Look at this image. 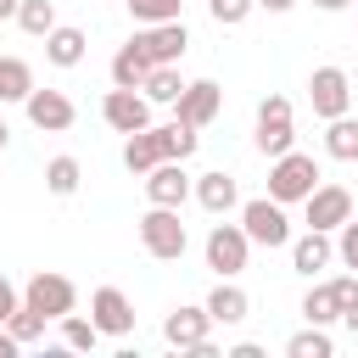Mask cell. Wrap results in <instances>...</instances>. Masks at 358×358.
<instances>
[{"instance_id": "36", "label": "cell", "mask_w": 358, "mask_h": 358, "mask_svg": "<svg viewBox=\"0 0 358 358\" xmlns=\"http://www.w3.org/2000/svg\"><path fill=\"white\" fill-rule=\"evenodd\" d=\"M17 352H22V341H17V336L0 324V358H17Z\"/></svg>"}, {"instance_id": "7", "label": "cell", "mask_w": 358, "mask_h": 358, "mask_svg": "<svg viewBox=\"0 0 358 358\" xmlns=\"http://www.w3.org/2000/svg\"><path fill=\"white\" fill-rule=\"evenodd\" d=\"M246 257H252L246 229L241 224H213V235H207V268H218V280H235L246 268Z\"/></svg>"}, {"instance_id": "24", "label": "cell", "mask_w": 358, "mask_h": 358, "mask_svg": "<svg viewBox=\"0 0 358 358\" xmlns=\"http://www.w3.org/2000/svg\"><path fill=\"white\" fill-rule=\"evenodd\" d=\"M78 179H84V168H78V157H50L45 162V190L50 196H78Z\"/></svg>"}, {"instance_id": "18", "label": "cell", "mask_w": 358, "mask_h": 358, "mask_svg": "<svg viewBox=\"0 0 358 358\" xmlns=\"http://www.w3.org/2000/svg\"><path fill=\"white\" fill-rule=\"evenodd\" d=\"M201 308H207V319H213V324H241V319L252 313V296H246L235 280H218V285L207 291V302H201Z\"/></svg>"}, {"instance_id": "3", "label": "cell", "mask_w": 358, "mask_h": 358, "mask_svg": "<svg viewBox=\"0 0 358 358\" xmlns=\"http://www.w3.org/2000/svg\"><path fill=\"white\" fill-rule=\"evenodd\" d=\"M140 246H145L157 263H179L185 246H190V235H185V224H179V207H151V213L140 218Z\"/></svg>"}, {"instance_id": "40", "label": "cell", "mask_w": 358, "mask_h": 358, "mask_svg": "<svg viewBox=\"0 0 358 358\" xmlns=\"http://www.w3.org/2000/svg\"><path fill=\"white\" fill-rule=\"evenodd\" d=\"M313 6H319V11H347L352 0H313Z\"/></svg>"}, {"instance_id": "22", "label": "cell", "mask_w": 358, "mask_h": 358, "mask_svg": "<svg viewBox=\"0 0 358 358\" xmlns=\"http://www.w3.org/2000/svg\"><path fill=\"white\" fill-rule=\"evenodd\" d=\"M324 151L336 162H358V117L352 112H341V117L324 123Z\"/></svg>"}, {"instance_id": "10", "label": "cell", "mask_w": 358, "mask_h": 358, "mask_svg": "<svg viewBox=\"0 0 358 358\" xmlns=\"http://www.w3.org/2000/svg\"><path fill=\"white\" fill-rule=\"evenodd\" d=\"M218 106H224V90H218L213 78H196V84L179 90V101H173V123H185V129H207V123L218 117Z\"/></svg>"}, {"instance_id": "19", "label": "cell", "mask_w": 358, "mask_h": 358, "mask_svg": "<svg viewBox=\"0 0 358 358\" xmlns=\"http://www.w3.org/2000/svg\"><path fill=\"white\" fill-rule=\"evenodd\" d=\"M84 50H90V39H84V28H73V22H56V28L45 34V62H50V67H78Z\"/></svg>"}, {"instance_id": "27", "label": "cell", "mask_w": 358, "mask_h": 358, "mask_svg": "<svg viewBox=\"0 0 358 358\" xmlns=\"http://www.w3.org/2000/svg\"><path fill=\"white\" fill-rule=\"evenodd\" d=\"M17 28L34 34V39H45V34L56 28V0H22V6H17Z\"/></svg>"}, {"instance_id": "39", "label": "cell", "mask_w": 358, "mask_h": 358, "mask_svg": "<svg viewBox=\"0 0 358 358\" xmlns=\"http://www.w3.org/2000/svg\"><path fill=\"white\" fill-rule=\"evenodd\" d=\"M252 6H263V11H274V17H280V11H291L296 0H252Z\"/></svg>"}, {"instance_id": "28", "label": "cell", "mask_w": 358, "mask_h": 358, "mask_svg": "<svg viewBox=\"0 0 358 358\" xmlns=\"http://www.w3.org/2000/svg\"><path fill=\"white\" fill-rule=\"evenodd\" d=\"M56 324H62V347H73V352H90V347L101 341V330H95V319H78V313H62Z\"/></svg>"}, {"instance_id": "1", "label": "cell", "mask_w": 358, "mask_h": 358, "mask_svg": "<svg viewBox=\"0 0 358 358\" xmlns=\"http://www.w3.org/2000/svg\"><path fill=\"white\" fill-rule=\"evenodd\" d=\"M313 185H319V162H313L308 151H296V145H291V151L268 157V196H274V201H285V207H291V201H302Z\"/></svg>"}, {"instance_id": "25", "label": "cell", "mask_w": 358, "mask_h": 358, "mask_svg": "<svg viewBox=\"0 0 358 358\" xmlns=\"http://www.w3.org/2000/svg\"><path fill=\"white\" fill-rule=\"evenodd\" d=\"M34 90V67L22 56H0V101H28Z\"/></svg>"}, {"instance_id": "30", "label": "cell", "mask_w": 358, "mask_h": 358, "mask_svg": "<svg viewBox=\"0 0 358 358\" xmlns=\"http://www.w3.org/2000/svg\"><path fill=\"white\" fill-rule=\"evenodd\" d=\"M45 324H50V319H45V313H34V308H22V302H17V308H11V319H6V330H11L22 347H34V341L45 336Z\"/></svg>"}, {"instance_id": "29", "label": "cell", "mask_w": 358, "mask_h": 358, "mask_svg": "<svg viewBox=\"0 0 358 358\" xmlns=\"http://www.w3.org/2000/svg\"><path fill=\"white\" fill-rule=\"evenodd\" d=\"M285 352H291V358H330V330H324V324H308V330H296V336L285 341Z\"/></svg>"}, {"instance_id": "16", "label": "cell", "mask_w": 358, "mask_h": 358, "mask_svg": "<svg viewBox=\"0 0 358 358\" xmlns=\"http://www.w3.org/2000/svg\"><path fill=\"white\" fill-rule=\"evenodd\" d=\"M157 162H168V140H162V123H145L123 140V168L129 173H151Z\"/></svg>"}, {"instance_id": "32", "label": "cell", "mask_w": 358, "mask_h": 358, "mask_svg": "<svg viewBox=\"0 0 358 358\" xmlns=\"http://www.w3.org/2000/svg\"><path fill=\"white\" fill-rule=\"evenodd\" d=\"M129 17L134 22H173L179 17V0H129Z\"/></svg>"}, {"instance_id": "11", "label": "cell", "mask_w": 358, "mask_h": 358, "mask_svg": "<svg viewBox=\"0 0 358 358\" xmlns=\"http://www.w3.org/2000/svg\"><path fill=\"white\" fill-rule=\"evenodd\" d=\"M28 123L39 129V134H62V129H73V117H78V106L62 95V90H28Z\"/></svg>"}, {"instance_id": "41", "label": "cell", "mask_w": 358, "mask_h": 358, "mask_svg": "<svg viewBox=\"0 0 358 358\" xmlns=\"http://www.w3.org/2000/svg\"><path fill=\"white\" fill-rule=\"evenodd\" d=\"M17 6H22V0H0V22H11V17H17Z\"/></svg>"}, {"instance_id": "38", "label": "cell", "mask_w": 358, "mask_h": 358, "mask_svg": "<svg viewBox=\"0 0 358 358\" xmlns=\"http://www.w3.org/2000/svg\"><path fill=\"white\" fill-rule=\"evenodd\" d=\"M341 324H347V330L358 336V302H347V308H341Z\"/></svg>"}, {"instance_id": "17", "label": "cell", "mask_w": 358, "mask_h": 358, "mask_svg": "<svg viewBox=\"0 0 358 358\" xmlns=\"http://www.w3.org/2000/svg\"><path fill=\"white\" fill-rule=\"evenodd\" d=\"M330 257H336V241L324 235V229H308V235H296L291 241V268L296 274H319V268H330Z\"/></svg>"}, {"instance_id": "42", "label": "cell", "mask_w": 358, "mask_h": 358, "mask_svg": "<svg viewBox=\"0 0 358 358\" xmlns=\"http://www.w3.org/2000/svg\"><path fill=\"white\" fill-rule=\"evenodd\" d=\"M6 134H11V129H6V123H0V151H6Z\"/></svg>"}, {"instance_id": "8", "label": "cell", "mask_w": 358, "mask_h": 358, "mask_svg": "<svg viewBox=\"0 0 358 358\" xmlns=\"http://www.w3.org/2000/svg\"><path fill=\"white\" fill-rule=\"evenodd\" d=\"M302 207H308V229H341L347 218H352V190L347 185H313L308 196H302Z\"/></svg>"}, {"instance_id": "15", "label": "cell", "mask_w": 358, "mask_h": 358, "mask_svg": "<svg viewBox=\"0 0 358 358\" xmlns=\"http://www.w3.org/2000/svg\"><path fill=\"white\" fill-rule=\"evenodd\" d=\"M207 336H213V319H207V308H190V302H179V308L162 319V341H168V347H179V352L201 347Z\"/></svg>"}, {"instance_id": "21", "label": "cell", "mask_w": 358, "mask_h": 358, "mask_svg": "<svg viewBox=\"0 0 358 358\" xmlns=\"http://www.w3.org/2000/svg\"><path fill=\"white\" fill-rule=\"evenodd\" d=\"M179 90H185V78H179V62H168V67H151V73L140 78V95H145L151 106H173V101H179Z\"/></svg>"}, {"instance_id": "4", "label": "cell", "mask_w": 358, "mask_h": 358, "mask_svg": "<svg viewBox=\"0 0 358 358\" xmlns=\"http://www.w3.org/2000/svg\"><path fill=\"white\" fill-rule=\"evenodd\" d=\"M252 145L263 157H280V151L296 145V123H291V101L285 95H263L257 101V134H252Z\"/></svg>"}, {"instance_id": "5", "label": "cell", "mask_w": 358, "mask_h": 358, "mask_svg": "<svg viewBox=\"0 0 358 358\" xmlns=\"http://www.w3.org/2000/svg\"><path fill=\"white\" fill-rule=\"evenodd\" d=\"M22 308H34V313H45V319H62V313H73V308H78V285H73L67 274L39 268V274L22 285Z\"/></svg>"}, {"instance_id": "33", "label": "cell", "mask_w": 358, "mask_h": 358, "mask_svg": "<svg viewBox=\"0 0 358 358\" xmlns=\"http://www.w3.org/2000/svg\"><path fill=\"white\" fill-rule=\"evenodd\" d=\"M207 11H213V22H218V28H235V22H246V17H252V0H207Z\"/></svg>"}, {"instance_id": "9", "label": "cell", "mask_w": 358, "mask_h": 358, "mask_svg": "<svg viewBox=\"0 0 358 358\" xmlns=\"http://www.w3.org/2000/svg\"><path fill=\"white\" fill-rule=\"evenodd\" d=\"M134 45L145 50V62H151V67H168V62H179V56H185L190 34H185V22H179V17H173V22H140Z\"/></svg>"}, {"instance_id": "2", "label": "cell", "mask_w": 358, "mask_h": 358, "mask_svg": "<svg viewBox=\"0 0 358 358\" xmlns=\"http://www.w3.org/2000/svg\"><path fill=\"white\" fill-rule=\"evenodd\" d=\"M241 229L252 246H268V252L291 246V218H285V201H274V196H252L241 207Z\"/></svg>"}, {"instance_id": "23", "label": "cell", "mask_w": 358, "mask_h": 358, "mask_svg": "<svg viewBox=\"0 0 358 358\" xmlns=\"http://www.w3.org/2000/svg\"><path fill=\"white\" fill-rule=\"evenodd\" d=\"M151 73V62H145V50L129 39V45H117V56H112V84L117 90H140V78Z\"/></svg>"}, {"instance_id": "12", "label": "cell", "mask_w": 358, "mask_h": 358, "mask_svg": "<svg viewBox=\"0 0 358 358\" xmlns=\"http://www.w3.org/2000/svg\"><path fill=\"white\" fill-rule=\"evenodd\" d=\"M140 179H145V201H151V207H185V196H190V173H185L179 157L157 162V168L140 173Z\"/></svg>"}, {"instance_id": "31", "label": "cell", "mask_w": 358, "mask_h": 358, "mask_svg": "<svg viewBox=\"0 0 358 358\" xmlns=\"http://www.w3.org/2000/svg\"><path fill=\"white\" fill-rule=\"evenodd\" d=\"M162 140H168V157H196V145H201V134L196 129H185V123H162Z\"/></svg>"}, {"instance_id": "37", "label": "cell", "mask_w": 358, "mask_h": 358, "mask_svg": "<svg viewBox=\"0 0 358 358\" xmlns=\"http://www.w3.org/2000/svg\"><path fill=\"white\" fill-rule=\"evenodd\" d=\"M229 358H263V347L257 341H241V347H229Z\"/></svg>"}, {"instance_id": "26", "label": "cell", "mask_w": 358, "mask_h": 358, "mask_svg": "<svg viewBox=\"0 0 358 358\" xmlns=\"http://www.w3.org/2000/svg\"><path fill=\"white\" fill-rule=\"evenodd\" d=\"M302 319H308V324H336V319H341L336 291H330V285H308V296H302Z\"/></svg>"}, {"instance_id": "6", "label": "cell", "mask_w": 358, "mask_h": 358, "mask_svg": "<svg viewBox=\"0 0 358 358\" xmlns=\"http://www.w3.org/2000/svg\"><path fill=\"white\" fill-rule=\"evenodd\" d=\"M308 101H313V117H341V112H352V78L341 73V67H313V78H308Z\"/></svg>"}, {"instance_id": "13", "label": "cell", "mask_w": 358, "mask_h": 358, "mask_svg": "<svg viewBox=\"0 0 358 358\" xmlns=\"http://www.w3.org/2000/svg\"><path fill=\"white\" fill-rule=\"evenodd\" d=\"M101 117L117 129V134H134V129H145L151 123V101L140 95V90H106V101H101Z\"/></svg>"}, {"instance_id": "20", "label": "cell", "mask_w": 358, "mask_h": 358, "mask_svg": "<svg viewBox=\"0 0 358 358\" xmlns=\"http://www.w3.org/2000/svg\"><path fill=\"white\" fill-rule=\"evenodd\" d=\"M190 190H196V201H201V207H207L213 218H224V213H229V207L241 201V190H235V179H229L224 168H218V173H201V179H196Z\"/></svg>"}, {"instance_id": "35", "label": "cell", "mask_w": 358, "mask_h": 358, "mask_svg": "<svg viewBox=\"0 0 358 358\" xmlns=\"http://www.w3.org/2000/svg\"><path fill=\"white\" fill-rule=\"evenodd\" d=\"M17 302H22V291H17V285H11L6 274H0V324L11 319V308H17Z\"/></svg>"}, {"instance_id": "34", "label": "cell", "mask_w": 358, "mask_h": 358, "mask_svg": "<svg viewBox=\"0 0 358 358\" xmlns=\"http://www.w3.org/2000/svg\"><path fill=\"white\" fill-rule=\"evenodd\" d=\"M336 257H341V263L358 274V218H347V224L336 229Z\"/></svg>"}, {"instance_id": "14", "label": "cell", "mask_w": 358, "mask_h": 358, "mask_svg": "<svg viewBox=\"0 0 358 358\" xmlns=\"http://www.w3.org/2000/svg\"><path fill=\"white\" fill-rule=\"evenodd\" d=\"M90 319H95L101 336H129V330H134V302H129L117 285H101V291L90 296Z\"/></svg>"}]
</instances>
